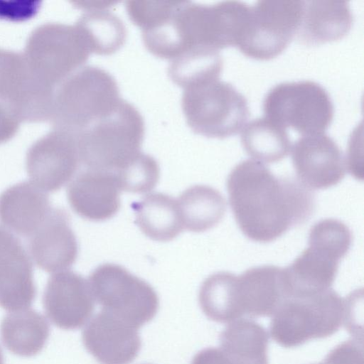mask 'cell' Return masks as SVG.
Here are the masks:
<instances>
[{
	"instance_id": "obj_1",
	"label": "cell",
	"mask_w": 364,
	"mask_h": 364,
	"mask_svg": "<svg viewBox=\"0 0 364 364\" xmlns=\"http://www.w3.org/2000/svg\"><path fill=\"white\" fill-rule=\"evenodd\" d=\"M227 190L239 228L258 242L274 241L304 224L316 208L311 189L294 178L275 176L255 160L242 161L233 168Z\"/></svg>"
},
{
	"instance_id": "obj_2",
	"label": "cell",
	"mask_w": 364,
	"mask_h": 364,
	"mask_svg": "<svg viewBox=\"0 0 364 364\" xmlns=\"http://www.w3.org/2000/svg\"><path fill=\"white\" fill-rule=\"evenodd\" d=\"M351 243L352 233L343 222L326 218L316 223L309 231L308 247L284 268L287 299L311 296L330 289L339 262Z\"/></svg>"
},
{
	"instance_id": "obj_3",
	"label": "cell",
	"mask_w": 364,
	"mask_h": 364,
	"mask_svg": "<svg viewBox=\"0 0 364 364\" xmlns=\"http://www.w3.org/2000/svg\"><path fill=\"white\" fill-rule=\"evenodd\" d=\"M144 132L139 110L122 99L109 113L75 132L80 162L86 168L115 172L141 152Z\"/></svg>"
},
{
	"instance_id": "obj_4",
	"label": "cell",
	"mask_w": 364,
	"mask_h": 364,
	"mask_svg": "<svg viewBox=\"0 0 364 364\" xmlns=\"http://www.w3.org/2000/svg\"><path fill=\"white\" fill-rule=\"evenodd\" d=\"M354 299L353 294L343 298L331 289L311 296L287 299L272 314L270 336L284 348L328 337L343 324L349 325Z\"/></svg>"
},
{
	"instance_id": "obj_5",
	"label": "cell",
	"mask_w": 364,
	"mask_h": 364,
	"mask_svg": "<svg viewBox=\"0 0 364 364\" xmlns=\"http://www.w3.org/2000/svg\"><path fill=\"white\" fill-rule=\"evenodd\" d=\"M122 99L109 73L83 65L55 87L49 120L54 129L79 132L112 111Z\"/></svg>"
},
{
	"instance_id": "obj_6",
	"label": "cell",
	"mask_w": 364,
	"mask_h": 364,
	"mask_svg": "<svg viewBox=\"0 0 364 364\" xmlns=\"http://www.w3.org/2000/svg\"><path fill=\"white\" fill-rule=\"evenodd\" d=\"M92 53L82 26L48 23L30 34L22 53L31 73L45 85L55 87L83 66Z\"/></svg>"
},
{
	"instance_id": "obj_7",
	"label": "cell",
	"mask_w": 364,
	"mask_h": 364,
	"mask_svg": "<svg viewBox=\"0 0 364 364\" xmlns=\"http://www.w3.org/2000/svg\"><path fill=\"white\" fill-rule=\"evenodd\" d=\"M220 76H210L185 87L181 107L188 125L195 133L225 139L240 132L250 110L246 98Z\"/></svg>"
},
{
	"instance_id": "obj_8",
	"label": "cell",
	"mask_w": 364,
	"mask_h": 364,
	"mask_svg": "<svg viewBox=\"0 0 364 364\" xmlns=\"http://www.w3.org/2000/svg\"><path fill=\"white\" fill-rule=\"evenodd\" d=\"M263 111L267 119L302 136L324 133L334 114L328 93L311 80L286 82L272 87L264 97Z\"/></svg>"
},
{
	"instance_id": "obj_9",
	"label": "cell",
	"mask_w": 364,
	"mask_h": 364,
	"mask_svg": "<svg viewBox=\"0 0 364 364\" xmlns=\"http://www.w3.org/2000/svg\"><path fill=\"white\" fill-rule=\"evenodd\" d=\"M88 282L102 310L137 329L151 321L158 311L159 301L154 288L119 264L98 266Z\"/></svg>"
},
{
	"instance_id": "obj_10",
	"label": "cell",
	"mask_w": 364,
	"mask_h": 364,
	"mask_svg": "<svg viewBox=\"0 0 364 364\" xmlns=\"http://www.w3.org/2000/svg\"><path fill=\"white\" fill-rule=\"evenodd\" d=\"M304 1L261 0L251 6L236 47L246 56L267 60L281 54L296 37Z\"/></svg>"
},
{
	"instance_id": "obj_11",
	"label": "cell",
	"mask_w": 364,
	"mask_h": 364,
	"mask_svg": "<svg viewBox=\"0 0 364 364\" xmlns=\"http://www.w3.org/2000/svg\"><path fill=\"white\" fill-rule=\"evenodd\" d=\"M81 164L75 132L54 129L28 149L26 166L32 182L44 191L60 189Z\"/></svg>"
},
{
	"instance_id": "obj_12",
	"label": "cell",
	"mask_w": 364,
	"mask_h": 364,
	"mask_svg": "<svg viewBox=\"0 0 364 364\" xmlns=\"http://www.w3.org/2000/svg\"><path fill=\"white\" fill-rule=\"evenodd\" d=\"M299 181L309 189H326L342 181L347 170L342 151L325 133L302 136L291 147Z\"/></svg>"
},
{
	"instance_id": "obj_13",
	"label": "cell",
	"mask_w": 364,
	"mask_h": 364,
	"mask_svg": "<svg viewBox=\"0 0 364 364\" xmlns=\"http://www.w3.org/2000/svg\"><path fill=\"white\" fill-rule=\"evenodd\" d=\"M43 304L55 326L74 330L90 319L95 309V299L87 280L73 271L63 270L48 279Z\"/></svg>"
},
{
	"instance_id": "obj_14",
	"label": "cell",
	"mask_w": 364,
	"mask_h": 364,
	"mask_svg": "<svg viewBox=\"0 0 364 364\" xmlns=\"http://www.w3.org/2000/svg\"><path fill=\"white\" fill-rule=\"evenodd\" d=\"M82 339L85 349L100 364H129L141 346L137 328L104 310L86 325Z\"/></svg>"
},
{
	"instance_id": "obj_15",
	"label": "cell",
	"mask_w": 364,
	"mask_h": 364,
	"mask_svg": "<svg viewBox=\"0 0 364 364\" xmlns=\"http://www.w3.org/2000/svg\"><path fill=\"white\" fill-rule=\"evenodd\" d=\"M36 295L30 257L18 238L0 226V306L12 311L26 309Z\"/></svg>"
},
{
	"instance_id": "obj_16",
	"label": "cell",
	"mask_w": 364,
	"mask_h": 364,
	"mask_svg": "<svg viewBox=\"0 0 364 364\" xmlns=\"http://www.w3.org/2000/svg\"><path fill=\"white\" fill-rule=\"evenodd\" d=\"M28 250L36 264L47 272L70 267L76 261L78 245L63 208H53L39 228L28 237Z\"/></svg>"
},
{
	"instance_id": "obj_17",
	"label": "cell",
	"mask_w": 364,
	"mask_h": 364,
	"mask_svg": "<svg viewBox=\"0 0 364 364\" xmlns=\"http://www.w3.org/2000/svg\"><path fill=\"white\" fill-rule=\"evenodd\" d=\"M121 191L114 172L86 168L68 186L67 198L71 208L81 218L100 222L119 211Z\"/></svg>"
},
{
	"instance_id": "obj_18",
	"label": "cell",
	"mask_w": 364,
	"mask_h": 364,
	"mask_svg": "<svg viewBox=\"0 0 364 364\" xmlns=\"http://www.w3.org/2000/svg\"><path fill=\"white\" fill-rule=\"evenodd\" d=\"M236 291L242 317L272 316L287 299L284 268L274 265L250 268L237 276Z\"/></svg>"
},
{
	"instance_id": "obj_19",
	"label": "cell",
	"mask_w": 364,
	"mask_h": 364,
	"mask_svg": "<svg viewBox=\"0 0 364 364\" xmlns=\"http://www.w3.org/2000/svg\"><path fill=\"white\" fill-rule=\"evenodd\" d=\"M48 195L31 181L9 187L0 195V223L13 232L29 237L49 215Z\"/></svg>"
},
{
	"instance_id": "obj_20",
	"label": "cell",
	"mask_w": 364,
	"mask_h": 364,
	"mask_svg": "<svg viewBox=\"0 0 364 364\" xmlns=\"http://www.w3.org/2000/svg\"><path fill=\"white\" fill-rule=\"evenodd\" d=\"M348 2L335 0L304 1L296 35L306 46H318L343 38L353 25Z\"/></svg>"
},
{
	"instance_id": "obj_21",
	"label": "cell",
	"mask_w": 364,
	"mask_h": 364,
	"mask_svg": "<svg viewBox=\"0 0 364 364\" xmlns=\"http://www.w3.org/2000/svg\"><path fill=\"white\" fill-rule=\"evenodd\" d=\"M132 208L135 213L134 223L153 240H172L184 229L178 201L165 193L148 194L132 203Z\"/></svg>"
},
{
	"instance_id": "obj_22",
	"label": "cell",
	"mask_w": 364,
	"mask_h": 364,
	"mask_svg": "<svg viewBox=\"0 0 364 364\" xmlns=\"http://www.w3.org/2000/svg\"><path fill=\"white\" fill-rule=\"evenodd\" d=\"M1 339L12 353L31 357L43 348L50 334L46 317L35 310L26 309L6 314L1 323Z\"/></svg>"
},
{
	"instance_id": "obj_23",
	"label": "cell",
	"mask_w": 364,
	"mask_h": 364,
	"mask_svg": "<svg viewBox=\"0 0 364 364\" xmlns=\"http://www.w3.org/2000/svg\"><path fill=\"white\" fill-rule=\"evenodd\" d=\"M177 201L183 228L193 232H204L218 225L227 207L223 196L205 185L189 187Z\"/></svg>"
},
{
	"instance_id": "obj_24",
	"label": "cell",
	"mask_w": 364,
	"mask_h": 364,
	"mask_svg": "<svg viewBox=\"0 0 364 364\" xmlns=\"http://www.w3.org/2000/svg\"><path fill=\"white\" fill-rule=\"evenodd\" d=\"M241 142L246 153L262 164L282 160L291 148L287 130L266 117L255 119L246 124Z\"/></svg>"
},
{
	"instance_id": "obj_25",
	"label": "cell",
	"mask_w": 364,
	"mask_h": 364,
	"mask_svg": "<svg viewBox=\"0 0 364 364\" xmlns=\"http://www.w3.org/2000/svg\"><path fill=\"white\" fill-rule=\"evenodd\" d=\"M77 22L87 34L92 53L110 55L125 42L127 31L123 22L106 9L87 10Z\"/></svg>"
},
{
	"instance_id": "obj_26",
	"label": "cell",
	"mask_w": 364,
	"mask_h": 364,
	"mask_svg": "<svg viewBox=\"0 0 364 364\" xmlns=\"http://www.w3.org/2000/svg\"><path fill=\"white\" fill-rule=\"evenodd\" d=\"M223 59L219 53L195 50L171 60L168 75L178 85L185 87L213 75H220Z\"/></svg>"
},
{
	"instance_id": "obj_27",
	"label": "cell",
	"mask_w": 364,
	"mask_h": 364,
	"mask_svg": "<svg viewBox=\"0 0 364 364\" xmlns=\"http://www.w3.org/2000/svg\"><path fill=\"white\" fill-rule=\"evenodd\" d=\"M114 173L121 190L144 193L151 191L157 184L160 169L151 156L141 152L124 167Z\"/></svg>"
},
{
	"instance_id": "obj_28",
	"label": "cell",
	"mask_w": 364,
	"mask_h": 364,
	"mask_svg": "<svg viewBox=\"0 0 364 364\" xmlns=\"http://www.w3.org/2000/svg\"><path fill=\"white\" fill-rule=\"evenodd\" d=\"M321 364H363V340L346 341L331 350Z\"/></svg>"
},
{
	"instance_id": "obj_29",
	"label": "cell",
	"mask_w": 364,
	"mask_h": 364,
	"mask_svg": "<svg viewBox=\"0 0 364 364\" xmlns=\"http://www.w3.org/2000/svg\"><path fill=\"white\" fill-rule=\"evenodd\" d=\"M20 122L12 109L0 100V144L9 140L16 133Z\"/></svg>"
},
{
	"instance_id": "obj_30",
	"label": "cell",
	"mask_w": 364,
	"mask_h": 364,
	"mask_svg": "<svg viewBox=\"0 0 364 364\" xmlns=\"http://www.w3.org/2000/svg\"><path fill=\"white\" fill-rule=\"evenodd\" d=\"M0 364H4V355H3V353H2V350H1V348H0Z\"/></svg>"
},
{
	"instance_id": "obj_31",
	"label": "cell",
	"mask_w": 364,
	"mask_h": 364,
	"mask_svg": "<svg viewBox=\"0 0 364 364\" xmlns=\"http://www.w3.org/2000/svg\"><path fill=\"white\" fill-rule=\"evenodd\" d=\"M319 364H321V363H319Z\"/></svg>"
}]
</instances>
